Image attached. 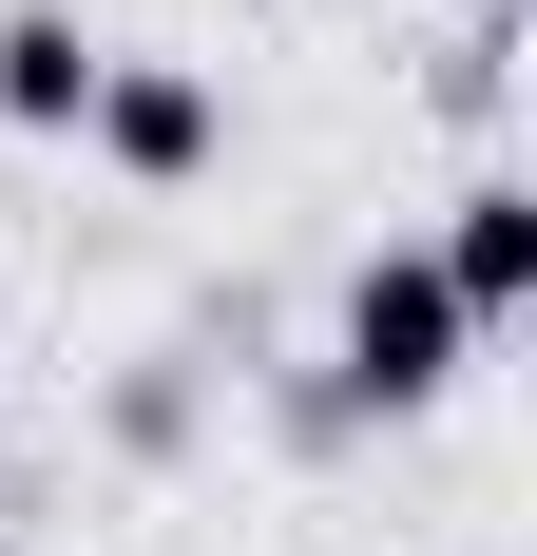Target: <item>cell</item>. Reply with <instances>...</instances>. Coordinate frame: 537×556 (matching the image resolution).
<instances>
[{
    "instance_id": "1",
    "label": "cell",
    "mask_w": 537,
    "mask_h": 556,
    "mask_svg": "<svg viewBox=\"0 0 537 556\" xmlns=\"http://www.w3.org/2000/svg\"><path fill=\"white\" fill-rule=\"evenodd\" d=\"M346 365H365V403H441V384H461V288H441V269H365Z\"/></svg>"
},
{
    "instance_id": "2",
    "label": "cell",
    "mask_w": 537,
    "mask_h": 556,
    "mask_svg": "<svg viewBox=\"0 0 537 556\" xmlns=\"http://www.w3.org/2000/svg\"><path fill=\"white\" fill-rule=\"evenodd\" d=\"M97 135L135 173H192V154H212V97H192V77H97Z\"/></svg>"
},
{
    "instance_id": "3",
    "label": "cell",
    "mask_w": 537,
    "mask_h": 556,
    "mask_svg": "<svg viewBox=\"0 0 537 556\" xmlns=\"http://www.w3.org/2000/svg\"><path fill=\"white\" fill-rule=\"evenodd\" d=\"M97 77H115V58L77 39V20H20V39H0V115H39V135H58V115H97Z\"/></svg>"
},
{
    "instance_id": "4",
    "label": "cell",
    "mask_w": 537,
    "mask_h": 556,
    "mask_svg": "<svg viewBox=\"0 0 537 556\" xmlns=\"http://www.w3.org/2000/svg\"><path fill=\"white\" fill-rule=\"evenodd\" d=\"M441 288H461V327H480V307H519V288H537V192H480V212H461V250H441Z\"/></svg>"
}]
</instances>
